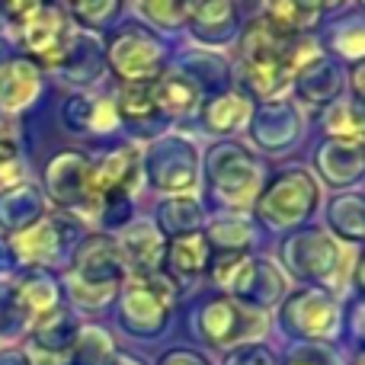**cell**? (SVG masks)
I'll list each match as a JSON object with an SVG mask.
<instances>
[{"label": "cell", "mask_w": 365, "mask_h": 365, "mask_svg": "<svg viewBox=\"0 0 365 365\" xmlns=\"http://www.w3.org/2000/svg\"><path fill=\"white\" fill-rule=\"evenodd\" d=\"M189 13L195 19H227L231 16V4L227 0H192Z\"/></svg>", "instance_id": "16"}, {"label": "cell", "mask_w": 365, "mask_h": 365, "mask_svg": "<svg viewBox=\"0 0 365 365\" xmlns=\"http://www.w3.org/2000/svg\"><path fill=\"white\" fill-rule=\"evenodd\" d=\"M225 365H276V359H272V353L263 346H244L234 356H227Z\"/></svg>", "instance_id": "17"}, {"label": "cell", "mask_w": 365, "mask_h": 365, "mask_svg": "<svg viewBox=\"0 0 365 365\" xmlns=\"http://www.w3.org/2000/svg\"><path fill=\"white\" fill-rule=\"evenodd\" d=\"M36 90H38V74L29 64L13 61L0 71V106H6V109L26 106Z\"/></svg>", "instance_id": "8"}, {"label": "cell", "mask_w": 365, "mask_h": 365, "mask_svg": "<svg viewBox=\"0 0 365 365\" xmlns=\"http://www.w3.org/2000/svg\"><path fill=\"white\" fill-rule=\"evenodd\" d=\"M64 42H68V26L58 10H36L26 19V45L42 61H58L64 55Z\"/></svg>", "instance_id": "5"}, {"label": "cell", "mask_w": 365, "mask_h": 365, "mask_svg": "<svg viewBox=\"0 0 365 365\" xmlns=\"http://www.w3.org/2000/svg\"><path fill=\"white\" fill-rule=\"evenodd\" d=\"M160 365H208L202 356L189 353V349H170V353L160 359Z\"/></svg>", "instance_id": "21"}, {"label": "cell", "mask_w": 365, "mask_h": 365, "mask_svg": "<svg viewBox=\"0 0 365 365\" xmlns=\"http://www.w3.org/2000/svg\"><path fill=\"white\" fill-rule=\"evenodd\" d=\"M115 365H135V362H132V359H128V356H122V359H119V362H115ZM138 365H141V362H138Z\"/></svg>", "instance_id": "22"}, {"label": "cell", "mask_w": 365, "mask_h": 365, "mask_svg": "<svg viewBox=\"0 0 365 365\" xmlns=\"http://www.w3.org/2000/svg\"><path fill=\"white\" fill-rule=\"evenodd\" d=\"M132 164H135L132 151H119V154H113V158H106L100 167H93V170L83 177V189H87V195L93 202L106 199V195H115L128 182V177L135 173Z\"/></svg>", "instance_id": "7"}, {"label": "cell", "mask_w": 365, "mask_h": 365, "mask_svg": "<svg viewBox=\"0 0 365 365\" xmlns=\"http://www.w3.org/2000/svg\"><path fill=\"white\" fill-rule=\"evenodd\" d=\"M167 314H170V285H160L158 279L145 276L128 285L125 302H122V321L132 334L154 336L164 330Z\"/></svg>", "instance_id": "3"}, {"label": "cell", "mask_w": 365, "mask_h": 365, "mask_svg": "<svg viewBox=\"0 0 365 365\" xmlns=\"http://www.w3.org/2000/svg\"><path fill=\"white\" fill-rule=\"evenodd\" d=\"M119 109H122V115H128V119H148V115L158 113L148 87H125L119 96Z\"/></svg>", "instance_id": "14"}, {"label": "cell", "mask_w": 365, "mask_h": 365, "mask_svg": "<svg viewBox=\"0 0 365 365\" xmlns=\"http://www.w3.org/2000/svg\"><path fill=\"white\" fill-rule=\"evenodd\" d=\"M145 13L160 26H177L182 19L180 0H145Z\"/></svg>", "instance_id": "15"}, {"label": "cell", "mask_w": 365, "mask_h": 365, "mask_svg": "<svg viewBox=\"0 0 365 365\" xmlns=\"http://www.w3.org/2000/svg\"><path fill=\"white\" fill-rule=\"evenodd\" d=\"M109 58H113L115 71H119L122 77H128V81L154 77L158 74V64H160V51L154 48V42L145 36H122L119 42L113 45Z\"/></svg>", "instance_id": "6"}, {"label": "cell", "mask_w": 365, "mask_h": 365, "mask_svg": "<svg viewBox=\"0 0 365 365\" xmlns=\"http://www.w3.org/2000/svg\"><path fill=\"white\" fill-rule=\"evenodd\" d=\"M240 55H244V68H247L253 90L263 96H272L314 55V48H311V42L289 45L282 32L269 29V26H253L244 38V51Z\"/></svg>", "instance_id": "1"}, {"label": "cell", "mask_w": 365, "mask_h": 365, "mask_svg": "<svg viewBox=\"0 0 365 365\" xmlns=\"http://www.w3.org/2000/svg\"><path fill=\"white\" fill-rule=\"evenodd\" d=\"M317 4L314 0H266V16H269V29L276 32H298L308 23H314Z\"/></svg>", "instance_id": "9"}, {"label": "cell", "mask_w": 365, "mask_h": 365, "mask_svg": "<svg viewBox=\"0 0 365 365\" xmlns=\"http://www.w3.org/2000/svg\"><path fill=\"white\" fill-rule=\"evenodd\" d=\"M38 4L42 0H0V6H4V13L10 19H29L38 10Z\"/></svg>", "instance_id": "18"}, {"label": "cell", "mask_w": 365, "mask_h": 365, "mask_svg": "<svg viewBox=\"0 0 365 365\" xmlns=\"http://www.w3.org/2000/svg\"><path fill=\"white\" fill-rule=\"evenodd\" d=\"M215 282L225 292H234V295H247L253 285V263L244 253H227L215 263Z\"/></svg>", "instance_id": "11"}, {"label": "cell", "mask_w": 365, "mask_h": 365, "mask_svg": "<svg viewBox=\"0 0 365 365\" xmlns=\"http://www.w3.org/2000/svg\"><path fill=\"white\" fill-rule=\"evenodd\" d=\"M247 103L240 100V96H221V100H215L212 106H208L205 119H208V128L212 132H231V128H237L240 122L247 119Z\"/></svg>", "instance_id": "13"}, {"label": "cell", "mask_w": 365, "mask_h": 365, "mask_svg": "<svg viewBox=\"0 0 365 365\" xmlns=\"http://www.w3.org/2000/svg\"><path fill=\"white\" fill-rule=\"evenodd\" d=\"M151 100H154V106L167 109V113H189L199 103V93H195V87L186 77H164L151 90Z\"/></svg>", "instance_id": "10"}, {"label": "cell", "mask_w": 365, "mask_h": 365, "mask_svg": "<svg viewBox=\"0 0 365 365\" xmlns=\"http://www.w3.org/2000/svg\"><path fill=\"white\" fill-rule=\"evenodd\" d=\"M282 324L289 334H298L304 340H330L336 334V304L321 292H302L289 298L282 311Z\"/></svg>", "instance_id": "4"}, {"label": "cell", "mask_w": 365, "mask_h": 365, "mask_svg": "<svg viewBox=\"0 0 365 365\" xmlns=\"http://www.w3.org/2000/svg\"><path fill=\"white\" fill-rule=\"evenodd\" d=\"M285 365H330V356L317 353V349H298V353L289 356Z\"/></svg>", "instance_id": "20"}, {"label": "cell", "mask_w": 365, "mask_h": 365, "mask_svg": "<svg viewBox=\"0 0 365 365\" xmlns=\"http://www.w3.org/2000/svg\"><path fill=\"white\" fill-rule=\"evenodd\" d=\"M6 170L16 173V148H13L10 138H4V135H0V180L6 177Z\"/></svg>", "instance_id": "19"}, {"label": "cell", "mask_w": 365, "mask_h": 365, "mask_svg": "<svg viewBox=\"0 0 365 365\" xmlns=\"http://www.w3.org/2000/svg\"><path fill=\"white\" fill-rule=\"evenodd\" d=\"M205 259H208V244H205V237H199V234L177 240L170 250V266L180 272V276H195V272H202L205 269Z\"/></svg>", "instance_id": "12"}, {"label": "cell", "mask_w": 365, "mask_h": 365, "mask_svg": "<svg viewBox=\"0 0 365 365\" xmlns=\"http://www.w3.org/2000/svg\"><path fill=\"white\" fill-rule=\"evenodd\" d=\"M199 327H202V336H205L208 346H234L240 340H250L263 321L257 317V311H250L247 304H240L237 298H218V302L205 304L199 317Z\"/></svg>", "instance_id": "2"}]
</instances>
